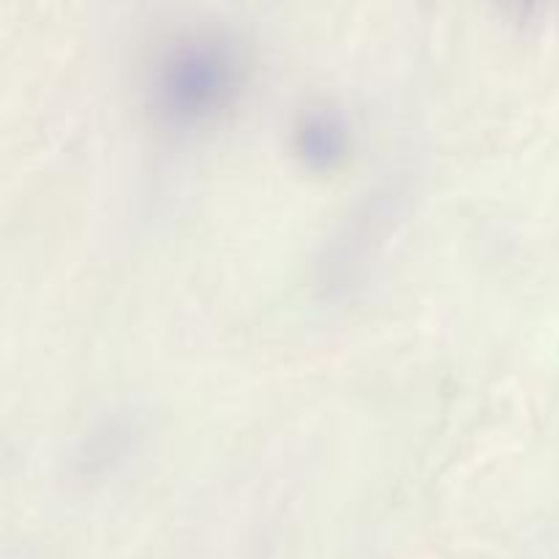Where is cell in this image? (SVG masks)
Segmentation results:
<instances>
[]
</instances>
